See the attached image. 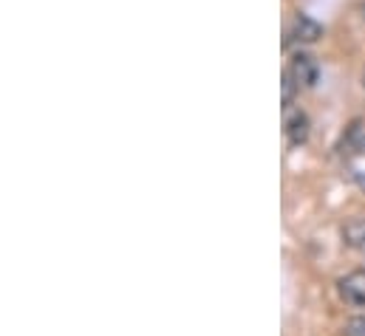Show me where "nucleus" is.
I'll list each match as a JSON object with an SVG mask.
<instances>
[{
	"label": "nucleus",
	"mask_w": 365,
	"mask_h": 336,
	"mask_svg": "<svg viewBox=\"0 0 365 336\" xmlns=\"http://www.w3.org/2000/svg\"><path fill=\"white\" fill-rule=\"evenodd\" d=\"M343 336H365V317H351L343 328Z\"/></svg>",
	"instance_id": "6"
},
{
	"label": "nucleus",
	"mask_w": 365,
	"mask_h": 336,
	"mask_svg": "<svg viewBox=\"0 0 365 336\" xmlns=\"http://www.w3.org/2000/svg\"><path fill=\"white\" fill-rule=\"evenodd\" d=\"M294 88H297V83L289 77V71L283 74V105H292V96H294Z\"/></svg>",
	"instance_id": "7"
},
{
	"label": "nucleus",
	"mask_w": 365,
	"mask_h": 336,
	"mask_svg": "<svg viewBox=\"0 0 365 336\" xmlns=\"http://www.w3.org/2000/svg\"><path fill=\"white\" fill-rule=\"evenodd\" d=\"M340 297L349 305H365V268L351 271L340 280Z\"/></svg>",
	"instance_id": "2"
},
{
	"label": "nucleus",
	"mask_w": 365,
	"mask_h": 336,
	"mask_svg": "<svg viewBox=\"0 0 365 336\" xmlns=\"http://www.w3.org/2000/svg\"><path fill=\"white\" fill-rule=\"evenodd\" d=\"M286 136L292 145H303L309 139V116L300 110H292L286 116Z\"/></svg>",
	"instance_id": "4"
},
{
	"label": "nucleus",
	"mask_w": 365,
	"mask_h": 336,
	"mask_svg": "<svg viewBox=\"0 0 365 336\" xmlns=\"http://www.w3.org/2000/svg\"><path fill=\"white\" fill-rule=\"evenodd\" d=\"M320 37H323V26L317 20H312L306 14H297L294 17V23L289 28V40H294V43H314Z\"/></svg>",
	"instance_id": "3"
},
{
	"label": "nucleus",
	"mask_w": 365,
	"mask_h": 336,
	"mask_svg": "<svg viewBox=\"0 0 365 336\" xmlns=\"http://www.w3.org/2000/svg\"><path fill=\"white\" fill-rule=\"evenodd\" d=\"M354 136H357V145H354V147H357L360 153H365V133H354Z\"/></svg>",
	"instance_id": "8"
},
{
	"label": "nucleus",
	"mask_w": 365,
	"mask_h": 336,
	"mask_svg": "<svg viewBox=\"0 0 365 336\" xmlns=\"http://www.w3.org/2000/svg\"><path fill=\"white\" fill-rule=\"evenodd\" d=\"M343 238L349 246L354 249H365V218H354L346 229H343Z\"/></svg>",
	"instance_id": "5"
},
{
	"label": "nucleus",
	"mask_w": 365,
	"mask_h": 336,
	"mask_svg": "<svg viewBox=\"0 0 365 336\" xmlns=\"http://www.w3.org/2000/svg\"><path fill=\"white\" fill-rule=\"evenodd\" d=\"M289 77L297 83V88H314L320 80V65L309 54H294L289 65Z\"/></svg>",
	"instance_id": "1"
}]
</instances>
